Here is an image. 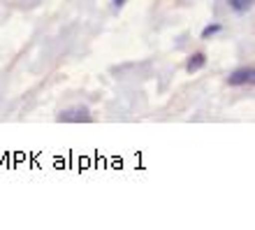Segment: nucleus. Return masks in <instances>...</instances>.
Masks as SVG:
<instances>
[{"mask_svg": "<svg viewBox=\"0 0 255 230\" xmlns=\"http://www.w3.org/2000/svg\"><path fill=\"white\" fill-rule=\"evenodd\" d=\"M56 121L61 123H91L93 116H91V109L86 105H74V107L63 109L61 114L56 116Z\"/></svg>", "mask_w": 255, "mask_h": 230, "instance_id": "1", "label": "nucleus"}, {"mask_svg": "<svg viewBox=\"0 0 255 230\" xmlns=\"http://www.w3.org/2000/svg\"><path fill=\"white\" fill-rule=\"evenodd\" d=\"M255 81V68L253 65H242V68L232 70L228 75V84L230 86H251Z\"/></svg>", "mask_w": 255, "mask_h": 230, "instance_id": "2", "label": "nucleus"}, {"mask_svg": "<svg viewBox=\"0 0 255 230\" xmlns=\"http://www.w3.org/2000/svg\"><path fill=\"white\" fill-rule=\"evenodd\" d=\"M204 65H207V54H204V51H195V54L188 56V61H186V72L195 75V72H200Z\"/></svg>", "mask_w": 255, "mask_h": 230, "instance_id": "3", "label": "nucleus"}, {"mask_svg": "<svg viewBox=\"0 0 255 230\" xmlns=\"http://www.w3.org/2000/svg\"><path fill=\"white\" fill-rule=\"evenodd\" d=\"M228 7L237 14H246L253 9V0H228Z\"/></svg>", "mask_w": 255, "mask_h": 230, "instance_id": "4", "label": "nucleus"}, {"mask_svg": "<svg viewBox=\"0 0 255 230\" xmlns=\"http://www.w3.org/2000/svg\"><path fill=\"white\" fill-rule=\"evenodd\" d=\"M218 33H223V23H218V21H214V23H207V26L202 28L200 37L202 40H211V37H216Z\"/></svg>", "mask_w": 255, "mask_h": 230, "instance_id": "5", "label": "nucleus"}, {"mask_svg": "<svg viewBox=\"0 0 255 230\" xmlns=\"http://www.w3.org/2000/svg\"><path fill=\"white\" fill-rule=\"evenodd\" d=\"M126 2H128V0H114V7H116V9H121Z\"/></svg>", "mask_w": 255, "mask_h": 230, "instance_id": "6", "label": "nucleus"}]
</instances>
